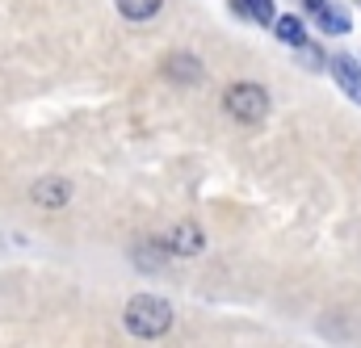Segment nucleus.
Returning a JSON list of instances; mask_svg holds the SVG:
<instances>
[{"label": "nucleus", "instance_id": "obj_2", "mask_svg": "<svg viewBox=\"0 0 361 348\" xmlns=\"http://www.w3.org/2000/svg\"><path fill=\"white\" fill-rule=\"evenodd\" d=\"M223 105H227V113H231L235 122H265V113H269V92L261 85H231L227 97H223Z\"/></svg>", "mask_w": 361, "mask_h": 348}, {"label": "nucleus", "instance_id": "obj_3", "mask_svg": "<svg viewBox=\"0 0 361 348\" xmlns=\"http://www.w3.org/2000/svg\"><path fill=\"white\" fill-rule=\"evenodd\" d=\"M34 201H38V206H68V201H72V185H68L63 176H42V180L34 185Z\"/></svg>", "mask_w": 361, "mask_h": 348}, {"label": "nucleus", "instance_id": "obj_1", "mask_svg": "<svg viewBox=\"0 0 361 348\" xmlns=\"http://www.w3.org/2000/svg\"><path fill=\"white\" fill-rule=\"evenodd\" d=\"M122 323H126L130 336H139V340H156V336H164V332L173 328V306H169L164 298H156V294H139V298L126 302Z\"/></svg>", "mask_w": 361, "mask_h": 348}, {"label": "nucleus", "instance_id": "obj_6", "mask_svg": "<svg viewBox=\"0 0 361 348\" xmlns=\"http://www.w3.org/2000/svg\"><path fill=\"white\" fill-rule=\"evenodd\" d=\"M273 34H277L286 46H302V42H307V30H302L298 17H281V21L273 17Z\"/></svg>", "mask_w": 361, "mask_h": 348}, {"label": "nucleus", "instance_id": "obj_9", "mask_svg": "<svg viewBox=\"0 0 361 348\" xmlns=\"http://www.w3.org/2000/svg\"><path fill=\"white\" fill-rule=\"evenodd\" d=\"M240 13H248L252 21H273V0H235Z\"/></svg>", "mask_w": 361, "mask_h": 348}, {"label": "nucleus", "instance_id": "obj_8", "mask_svg": "<svg viewBox=\"0 0 361 348\" xmlns=\"http://www.w3.org/2000/svg\"><path fill=\"white\" fill-rule=\"evenodd\" d=\"M160 4H164V0H118L122 17H130V21H147V17H156Z\"/></svg>", "mask_w": 361, "mask_h": 348}, {"label": "nucleus", "instance_id": "obj_4", "mask_svg": "<svg viewBox=\"0 0 361 348\" xmlns=\"http://www.w3.org/2000/svg\"><path fill=\"white\" fill-rule=\"evenodd\" d=\"M332 76H336V85L361 105V68L349 59V55H336V59H332Z\"/></svg>", "mask_w": 361, "mask_h": 348}, {"label": "nucleus", "instance_id": "obj_10", "mask_svg": "<svg viewBox=\"0 0 361 348\" xmlns=\"http://www.w3.org/2000/svg\"><path fill=\"white\" fill-rule=\"evenodd\" d=\"M302 4H307V8H319V4H328V0H302Z\"/></svg>", "mask_w": 361, "mask_h": 348}, {"label": "nucleus", "instance_id": "obj_5", "mask_svg": "<svg viewBox=\"0 0 361 348\" xmlns=\"http://www.w3.org/2000/svg\"><path fill=\"white\" fill-rule=\"evenodd\" d=\"M169 252H173V256H197V252H202V231H197L193 223H180L177 231L169 235Z\"/></svg>", "mask_w": 361, "mask_h": 348}, {"label": "nucleus", "instance_id": "obj_7", "mask_svg": "<svg viewBox=\"0 0 361 348\" xmlns=\"http://www.w3.org/2000/svg\"><path fill=\"white\" fill-rule=\"evenodd\" d=\"M315 13H319V30H324V34H345V30H349V13H345V8L319 4Z\"/></svg>", "mask_w": 361, "mask_h": 348}]
</instances>
